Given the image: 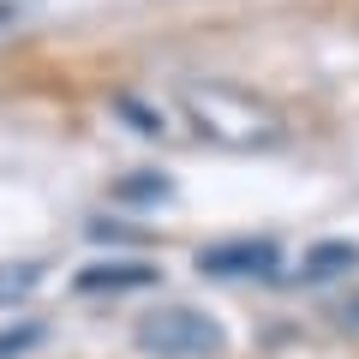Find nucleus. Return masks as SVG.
I'll return each mask as SVG.
<instances>
[{
    "instance_id": "obj_1",
    "label": "nucleus",
    "mask_w": 359,
    "mask_h": 359,
    "mask_svg": "<svg viewBox=\"0 0 359 359\" xmlns=\"http://www.w3.org/2000/svg\"><path fill=\"white\" fill-rule=\"evenodd\" d=\"M180 108H186V126L204 144H222V150H269L287 132L264 96L233 90V84H192L180 90Z\"/></svg>"
},
{
    "instance_id": "obj_6",
    "label": "nucleus",
    "mask_w": 359,
    "mask_h": 359,
    "mask_svg": "<svg viewBox=\"0 0 359 359\" xmlns=\"http://www.w3.org/2000/svg\"><path fill=\"white\" fill-rule=\"evenodd\" d=\"M18 276H0V299L6 294H30V287H36V264H13Z\"/></svg>"
},
{
    "instance_id": "obj_8",
    "label": "nucleus",
    "mask_w": 359,
    "mask_h": 359,
    "mask_svg": "<svg viewBox=\"0 0 359 359\" xmlns=\"http://www.w3.org/2000/svg\"><path fill=\"white\" fill-rule=\"evenodd\" d=\"M25 341H36V330H25V335H0V353H18Z\"/></svg>"
},
{
    "instance_id": "obj_2",
    "label": "nucleus",
    "mask_w": 359,
    "mask_h": 359,
    "mask_svg": "<svg viewBox=\"0 0 359 359\" xmlns=\"http://www.w3.org/2000/svg\"><path fill=\"white\" fill-rule=\"evenodd\" d=\"M138 347L156 353V359H216L228 347V335L198 306H162L138 323Z\"/></svg>"
},
{
    "instance_id": "obj_5",
    "label": "nucleus",
    "mask_w": 359,
    "mask_h": 359,
    "mask_svg": "<svg viewBox=\"0 0 359 359\" xmlns=\"http://www.w3.org/2000/svg\"><path fill=\"white\" fill-rule=\"evenodd\" d=\"M353 245H323V252H311V269L306 276H335V269H353Z\"/></svg>"
},
{
    "instance_id": "obj_3",
    "label": "nucleus",
    "mask_w": 359,
    "mask_h": 359,
    "mask_svg": "<svg viewBox=\"0 0 359 359\" xmlns=\"http://www.w3.org/2000/svg\"><path fill=\"white\" fill-rule=\"evenodd\" d=\"M198 264L216 269V276H269V269H276V245L269 240H233V245L198 252Z\"/></svg>"
},
{
    "instance_id": "obj_4",
    "label": "nucleus",
    "mask_w": 359,
    "mask_h": 359,
    "mask_svg": "<svg viewBox=\"0 0 359 359\" xmlns=\"http://www.w3.org/2000/svg\"><path fill=\"white\" fill-rule=\"evenodd\" d=\"M156 282V269L150 264H96L78 276V287L84 294H96V287H150Z\"/></svg>"
},
{
    "instance_id": "obj_7",
    "label": "nucleus",
    "mask_w": 359,
    "mask_h": 359,
    "mask_svg": "<svg viewBox=\"0 0 359 359\" xmlns=\"http://www.w3.org/2000/svg\"><path fill=\"white\" fill-rule=\"evenodd\" d=\"M18 13H25V0H0V30H13Z\"/></svg>"
}]
</instances>
